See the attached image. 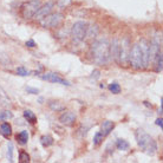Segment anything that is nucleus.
<instances>
[{"mask_svg":"<svg viewBox=\"0 0 163 163\" xmlns=\"http://www.w3.org/2000/svg\"><path fill=\"white\" fill-rule=\"evenodd\" d=\"M91 54L93 62L105 65L110 62V43L108 39H99L91 45Z\"/></svg>","mask_w":163,"mask_h":163,"instance_id":"obj_1","label":"nucleus"},{"mask_svg":"<svg viewBox=\"0 0 163 163\" xmlns=\"http://www.w3.org/2000/svg\"><path fill=\"white\" fill-rule=\"evenodd\" d=\"M135 137L137 141V144L143 149V151L147 155H150V156L155 155V152L157 151V144L150 135L147 134L143 129H137L135 131Z\"/></svg>","mask_w":163,"mask_h":163,"instance_id":"obj_2","label":"nucleus"},{"mask_svg":"<svg viewBox=\"0 0 163 163\" xmlns=\"http://www.w3.org/2000/svg\"><path fill=\"white\" fill-rule=\"evenodd\" d=\"M130 40L128 38H123L122 40L119 41V52H118V64L121 66L127 68L130 64Z\"/></svg>","mask_w":163,"mask_h":163,"instance_id":"obj_3","label":"nucleus"},{"mask_svg":"<svg viewBox=\"0 0 163 163\" xmlns=\"http://www.w3.org/2000/svg\"><path fill=\"white\" fill-rule=\"evenodd\" d=\"M130 64L135 70H141L144 69V63H143V56L141 52L140 44H135L133 49L130 50Z\"/></svg>","mask_w":163,"mask_h":163,"instance_id":"obj_4","label":"nucleus"},{"mask_svg":"<svg viewBox=\"0 0 163 163\" xmlns=\"http://www.w3.org/2000/svg\"><path fill=\"white\" fill-rule=\"evenodd\" d=\"M87 31V24L85 21H76L72 25L71 35L75 41H82L85 39Z\"/></svg>","mask_w":163,"mask_h":163,"instance_id":"obj_5","label":"nucleus"},{"mask_svg":"<svg viewBox=\"0 0 163 163\" xmlns=\"http://www.w3.org/2000/svg\"><path fill=\"white\" fill-rule=\"evenodd\" d=\"M40 0H31L25 2L21 6V16L24 19H31L33 18V16L35 14V12L38 11V8L40 7Z\"/></svg>","mask_w":163,"mask_h":163,"instance_id":"obj_6","label":"nucleus"},{"mask_svg":"<svg viewBox=\"0 0 163 163\" xmlns=\"http://www.w3.org/2000/svg\"><path fill=\"white\" fill-rule=\"evenodd\" d=\"M63 20V14L62 13H50L45 18H43L40 20V24L43 27L47 29H53L56 26H58L59 24Z\"/></svg>","mask_w":163,"mask_h":163,"instance_id":"obj_7","label":"nucleus"},{"mask_svg":"<svg viewBox=\"0 0 163 163\" xmlns=\"http://www.w3.org/2000/svg\"><path fill=\"white\" fill-rule=\"evenodd\" d=\"M41 79L44 81H47L50 83H56V84H63V85H66V86H70L71 84L68 81H65L64 78L59 76L58 73H54V72H47V73H44L40 76Z\"/></svg>","mask_w":163,"mask_h":163,"instance_id":"obj_8","label":"nucleus"},{"mask_svg":"<svg viewBox=\"0 0 163 163\" xmlns=\"http://www.w3.org/2000/svg\"><path fill=\"white\" fill-rule=\"evenodd\" d=\"M53 6H54V1H47L45 5L40 6V7L38 8V11L35 12V14L33 16V18H35V20H39V21H40L43 18H45L47 14L51 13Z\"/></svg>","mask_w":163,"mask_h":163,"instance_id":"obj_9","label":"nucleus"},{"mask_svg":"<svg viewBox=\"0 0 163 163\" xmlns=\"http://www.w3.org/2000/svg\"><path fill=\"white\" fill-rule=\"evenodd\" d=\"M59 122L64 125H68V127H71L73 123L76 122V114L72 112V111H66L64 112L62 116L59 117Z\"/></svg>","mask_w":163,"mask_h":163,"instance_id":"obj_10","label":"nucleus"},{"mask_svg":"<svg viewBox=\"0 0 163 163\" xmlns=\"http://www.w3.org/2000/svg\"><path fill=\"white\" fill-rule=\"evenodd\" d=\"M140 44L141 47V52H142V56H143V63H144V68H147L149 65V43L144 39H142Z\"/></svg>","mask_w":163,"mask_h":163,"instance_id":"obj_11","label":"nucleus"},{"mask_svg":"<svg viewBox=\"0 0 163 163\" xmlns=\"http://www.w3.org/2000/svg\"><path fill=\"white\" fill-rule=\"evenodd\" d=\"M118 52H119V40L114 39L110 45V58H112L116 63H118Z\"/></svg>","mask_w":163,"mask_h":163,"instance_id":"obj_12","label":"nucleus"},{"mask_svg":"<svg viewBox=\"0 0 163 163\" xmlns=\"http://www.w3.org/2000/svg\"><path fill=\"white\" fill-rule=\"evenodd\" d=\"M115 128V123L112 121H104L100 125V134L103 136H108L112 131V129Z\"/></svg>","mask_w":163,"mask_h":163,"instance_id":"obj_13","label":"nucleus"},{"mask_svg":"<svg viewBox=\"0 0 163 163\" xmlns=\"http://www.w3.org/2000/svg\"><path fill=\"white\" fill-rule=\"evenodd\" d=\"M0 134L1 136H4L5 138H8L12 135V127L8 123H2L0 127Z\"/></svg>","mask_w":163,"mask_h":163,"instance_id":"obj_14","label":"nucleus"},{"mask_svg":"<svg viewBox=\"0 0 163 163\" xmlns=\"http://www.w3.org/2000/svg\"><path fill=\"white\" fill-rule=\"evenodd\" d=\"M16 138H17L19 144L25 146V144L29 142V133H27V131H25V130H24V131H20V133L16 136Z\"/></svg>","mask_w":163,"mask_h":163,"instance_id":"obj_15","label":"nucleus"},{"mask_svg":"<svg viewBox=\"0 0 163 163\" xmlns=\"http://www.w3.org/2000/svg\"><path fill=\"white\" fill-rule=\"evenodd\" d=\"M162 60H163V57H162V51L157 53V56L155 57L154 62L155 63V71L156 72H161L162 71Z\"/></svg>","mask_w":163,"mask_h":163,"instance_id":"obj_16","label":"nucleus"},{"mask_svg":"<svg viewBox=\"0 0 163 163\" xmlns=\"http://www.w3.org/2000/svg\"><path fill=\"white\" fill-rule=\"evenodd\" d=\"M24 118L27 121V122L35 124L37 123V116L35 115V112L31 110H25L24 111Z\"/></svg>","mask_w":163,"mask_h":163,"instance_id":"obj_17","label":"nucleus"},{"mask_svg":"<svg viewBox=\"0 0 163 163\" xmlns=\"http://www.w3.org/2000/svg\"><path fill=\"white\" fill-rule=\"evenodd\" d=\"M116 148L118 149V150H123V151H125V150H128L129 148H130V144H129L125 140L118 138V140L116 141Z\"/></svg>","mask_w":163,"mask_h":163,"instance_id":"obj_18","label":"nucleus"},{"mask_svg":"<svg viewBox=\"0 0 163 163\" xmlns=\"http://www.w3.org/2000/svg\"><path fill=\"white\" fill-rule=\"evenodd\" d=\"M40 143L43 147L47 148V147H50L53 144V138L50 136V135H44V136H41L40 137Z\"/></svg>","mask_w":163,"mask_h":163,"instance_id":"obj_19","label":"nucleus"},{"mask_svg":"<svg viewBox=\"0 0 163 163\" xmlns=\"http://www.w3.org/2000/svg\"><path fill=\"white\" fill-rule=\"evenodd\" d=\"M10 104H11V100L6 96V93L0 89V105L6 108V106H8Z\"/></svg>","mask_w":163,"mask_h":163,"instance_id":"obj_20","label":"nucleus"},{"mask_svg":"<svg viewBox=\"0 0 163 163\" xmlns=\"http://www.w3.org/2000/svg\"><path fill=\"white\" fill-rule=\"evenodd\" d=\"M49 106H50L51 110L56 111V112L65 110V106L62 104V103H59V102H50V103H49Z\"/></svg>","mask_w":163,"mask_h":163,"instance_id":"obj_21","label":"nucleus"},{"mask_svg":"<svg viewBox=\"0 0 163 163\" xmlns=\"http://www.w3.org/2000/svg\"><path fill=\"white\" fill-rule=\"evenodd\" d=\"M13 118V114L10 110H4L0 112V122H4V121H8Z\"/></svg>","mask_w":163,"mask_h":163,"instance_id":"obj_22","label":"nucleus"},{"mask_svg":"<svg viewBox=\"0 0 163 163\" xmlns=\"http://www.w3.org/2000/svg\"><path fill=\"white\" fill-rule=\"evenodd\" d=\"M109 90H110L112 93L117 95V93L121 92V85H119L117 82H114V83H111L110 85H109Z\"/></svg>","mask_w":163,"mask_h":163,"instance_id":"obj_23","label":"nucleus"},{"mask_svg":"<svg viewBox=\"0 0 163 163\" xmlns=\"http://www.w3.org/2000/svg\"><path fill=\"white\" fill-rule=\"evenodd\" d=\"M19 162L21 163H29L30 162V155L26 151H20L19 152Z\"/></svg>","mask_w":163,"mask_h":163,"instance_id":"obj_24","label":"nucleus"},{"mask_svg":"<svg viewBox=\"0 0 163 163\" xmlns=\"http://www.w3.org/2000/svg\"><path fill=\"white\" fill-rule=\"evenodd\" d=\"M7 158L10 162H13V144H12V142H8V144H7Z\"/></svg>","mask_w":163,"mask_h":163,"instance_id":"obj_25","label":"nucleus"},{"mask_svg":"<svg viewBox=\"0 0 163 163\" xmlns=\"http://www.w3.org/2000/svg\"><path fill=\"white\" fill-rule=\"evenodd\" d=\"M103 135L100 134V133H96L95 136H93V144L95 146H99L100 143H102V141H103Z\"/></svg>","mask_w":163,"mask_h":163,"instance_id":"obj_26","label":"nucleus"},{"mask_svg":"<svg viewBox=\"0 0 163 163\" xmlns=\"http://www.w3.org/2000/svg\"><path fill=\"white\" fill-rule=\"evenodd\" d=\"M71 2H72V0H58L57 1V6L64 8V7H68L69 5H71Z\"/></svg>","mask_w":163,"mask_h":163,"instance_id":"obj_27","label":"nucleus"},{"mask_svg":"<svg viewBox=\"0 0 163 163\" xmlns=\"http://www.w3.org/2000/svg\"><path fill=\"white\" fill-rule=\"evenodd\" d=\"M17 73L19 75V76L21 77H25V76H29V71L26 70L24 66H19V68H17Z\"/></svg>","mask_w":163,"mask_h":163,"instance_id":"obj_28","label":"nucleus"},{"mask_svg":"<svg viewBox=\"0 0 163 163\" xmlns=\"http://www.w3.org/2000/svg\"><path fill=\"white\" fill-rule=\"evenodd\" d=\"M99 76H100V71L96 69V70H93L92 75H91V79L96 81V79H98V78H99Z\"/></svg>","mask_w":163,"mask_h":163,"instance_id":"obj_29","label":"nucleus"},{"mask_svg":"<svg viewBox=\"0 0 163 163\" xmlns=\"http://www.w3.org/2000/svg\"><path fill=\"white\" fill-rule=\"evenodd\" d=\"M27 47H30V49H33V47H35V43L33 39H30V40L26 41V44H25Z\"/></svg>","mask_w":163,"mask_h":163,"instance_id":"obj_30","label":"nucleus"},{"mask_svg":"<svg viewBox=\"0 0 163 163\" xmlns=\"http://www.w3.org/2000/svg\"><path fill=\"white\" fill-rule=\"evenodd\" d=\"M26 91L29 93H32V95H38V92H39L38 89H33V87H30V86L26 87Z\"/></svg>","mask_w":163,"mask_h":163,"instance_id":"obj_31","label":"nucleus"},{"mask_svg":"<svg viewBox=\"0 0 163 163\" xmlns=\"http://www.w3.org/2000/svg\"><path fill=\"white\" fill-rule=\"evenodd\" d=\"M163 119H162V117H160V118H157V119H156V125H158V127H160V128L162 129L163 128Z\"/></svg>","mask_w":163,"mask_h":163,"instance_id":"obj_32","label":"nucleus"},{"mask_svg":"<svg viewBox=\"0 0 163 163\" xmlns=\"http://www.w3.org/2000/svg\"><path fill=\"white\" fill-rule=\"evenodd\" d=\"M143 103H144V105H146V106H148V108H151V104H149L148 102H143Z\"/></svg>","mask_w":163,"mask_h":163,"instance_id":"obj_33","label":"nucleus"}]
</instances>
